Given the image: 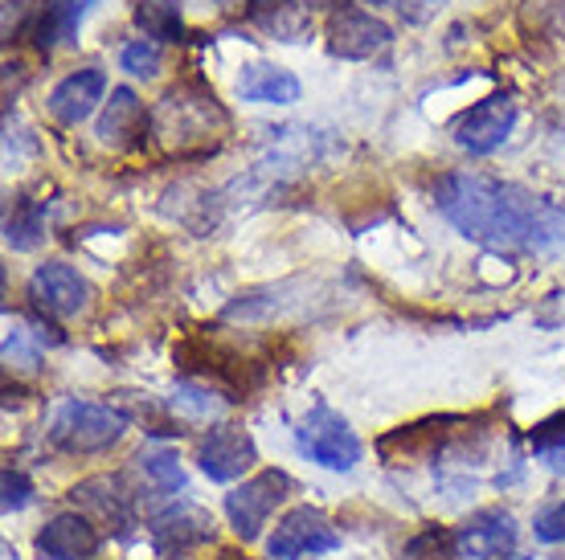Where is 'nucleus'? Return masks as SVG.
<instances>
[{
  "label": "nucleus",
  "mask_w": 565,
  "mask_h": 560,
  "mask_svg": "<svg viewBox=\"0 0 565 560\" xmlns=\"http://www.w3.org/2000/svg\"><path fill=\"white\" fill-rule=\"evenodd\" d=\"M435 205L463 238L492 250H565V209L524 184L495 181L483 172H451L438 184Z\"/></svg>",
  "instance_id": "nucleus-1"
},
{
  "label": "nucleus",
  "mask_w": 565,
  "mask_h": 560,
  "mask_svg": "<svg viewBox=\"0 0 565 560\" xmlns=\"http://www.w3.org/2000/svg\"><path fill=\"white\" fill-rule=\"evenodd\" d=\"M226 131H230L226 107L201 83L172 86L152 111V136L169 152H181V155L193 152V148H217V140Z\"/></svg>",
  "instance_id": "nucleus-2"
},
{
  "label": "nucleus",
  "mask_w": 565,
  "mask_h": 560,
  "mask_svg": "<svg viewBox=\"0 0 565 560\" xmlns=\"http://www.w3.org/2000/svg\"><path fill=\"white\" fill-rule=\"evenodd\" d=\"M128 430V418L111 406H99V401H62L50 421V442L66 454H103L111 450Z\"/></svg>",
  "instance_id": "nucleus-3"
},
{
  "label": "nucleus",
  "mask_w": 565,
  "mask_h": 560,
  "mask_svg": "<svg viewBox=\"0 0 565 560\" xmlns=\"http://www.w3.org/2000/svg\"><path fill=\"white\" fill-rule=\"evenodd\" d=\"M296 491L287 471H258V475L242 478V487L226 495V519L238 540H258L270 516L287 504V495Z\"/></svg>",
  "instance_id": "nucleus-4"
},
{
  "label": "nucleus",
  "mask_w": 565,
  "mask_h": 560,
  "mask_svg": "<svg viewBox=\"0 0 565 560\" xmlns=\"http://www.w3.org/2000/svg\"><path fill=\"white\" fill-rule=\"evenodd\" d=\"M296 446L308 454L311 463L324 471H353L361 463V438L349 430V421L337 409L311 406L296 426Z\"/></svg>",
  "instance_id": "nucleus-5"
},
{
  "label": "nucleus",
  "mask_w": 565,
  "mask_h": 560,
  "mask_svg": "<svg viewBox=\"0 0 565 560\" xmlns=\"http://www.w3.org/2000/svg\"><path fill=\"white\" fill-rule=\"evenodd\" d=\"M340 548L337 528L316 507H291L267 536V560H303Z\"/></svg>",
  "instance_id": "nucleus-6"
},
{
  "label": "nucleus",
  "mask_w": 565,
  "mask_h": 560,
  "mask_svg": "<svg viewBox=\"0 0 565 560\" xmlns=\"http://www.w3.org/2000/svg\"><path fill=\"white\" fill-rule=\"evenodd\" d=\"M148 532H152V545L160 557H184L205 540H213V516L205 507L189 504V499H169L160 511H152Z\"/></svg>",
  "instance_id": "nucleus-7"
},
{
  "label": "nucleus",
  "mask_w": 565,
  "mask_h": 560,
  "mask_svg": "<svg viewBox=\"0 0 565 560\" xmlns=\"http://www.w3.org/2000/svg\"><path fill=\"white\" fill-rule=\"evenodd\" d=\"M512 123H516V103H512V95H488L483 103L467 107V111L455 119L451 136L463 152L488 155L509 140Z\"/></svg>",
  "instance_id": "nucleus-8"
},
{
  "label": "nucleus",
  "mask_w": 565,
  "mask_h": 560,
  "mask_svg": "<svg viewBox=\"0 0 565 560\" xmlns=\"http://www.w3.org/2000/svg\"><path fill=\"white\" fill-rule=\"evenodd\" d=\"M29 303L54 320H74L90 308V282L66 262H45L29 274Z\"/></svg>",
  "instance_id": "nucleus-9"
},
{
  "label": "nucleus",
  "mask_w": 565,
  "mask_h": 560,
  "mask_svg": "<svg viewBox=\"0 0 565 560\" xmlns=\"http://www.w3.org/2000/svg\"><path fill=\"white\" fill-rule=\"evenodd\" d=\"M198 463L213 483H234L258 463L255 438L238 426H213L198 442Z\"/></svg>",
  "instance_id": "nucleus-10"
},
{
  "label": "nucleus",
  "mask_w": 565,
  "mask_h": 560,
  "mask_svg": "<svg viewBox=\"0 0 565 560\" xmlns=\"http://www.w3.org/2000/svg\"><path fill=\"white\" fill-rule=\"evenodd\" d=\"M394 42V29L385 25L382 17L365 13V9H337L328 17V50L337 57H349V62H361V57H373L377 50Z\"/></svg>",
  "instance_id": "nucleus-11"
},
{
  "label": "nucleus",
  "mask_w": 565,
  "mask_h": 560,
  "mask_svg": "<svg viewBox=\"0 0 565 560\" xmlns=\"http://www.w3.org/2000/svg\"><path fill=\"white\" fill-rule=\"evenodd\" d=\"M455 545L463 560H495L516 545V519L504 507H483L455 528Z\"/></svg>",
  "instance_id": "nucleus-12"
},
{
  "label": "nucleus",
  "mask_w": 565,
  "mask_h": 560,
  "mask_svg": "<svg viewBox=\"0 0 565 560\" xmlns=\"http://www.w3.org/2000/svg\"><path fill=\"white\" fill-rule=\"evenodd\" d=\"M33 548L42 560H90L99 552V528L83 511H62L38 532Z\"/></svg>",
  "instance_id": "nucleus-13"
},
{
  "label": "nucleus",
  "mask_w": 565,
  "mask_h": 560,
  "mask_svg": "<svg viewBox=\"0 0 565 560\" xmlns=\"http://www.w3.org/2000/svg\"><path fill=\"white\" fill-rule=\"evenodd\" d=\"M107 95V74L86 66V71L66 74L62 83L50 90V115H54L62 127H78L83 119L95 115V107Z\"/></svg>",
  "instance_id": "nucleus-14"
},
{
  "label": "nucleus",
  "mask_w": 565,
  "mask_h": 560,
  "mask_svg": "<svg viewBox=\"0 0 565 560\" xmlns=\"http://www.w3.org/2000/svg\"><path fill=\"white\" fill-rule=\"evenodd\" d=\"M74 504L83 507V516L99 519L103 528H111V532H128L131 524H136V511H131V495L128 487L119 483V478H86L78 487L71 491Z\"/></svg>",
  "instance_id": "nucleus-15"
},
{
  "label": "nucleus",
  "mask_w": 565,
  "mask_h": 560,
  "mask_svg": "<svg viewBox=\"0 0 565 560\" xmlns=\"http://www.w3.org/2000/svg\"><path fill=\"white\" fill-rule=\"evenodd\" d=\"M148 123H152V115L143 111L140 95H136L131 86H115L111 103L103 107L99 140L107 143V148H136Z\"/></svg>",
  "instance_id": "nucleus-16"
},
{
  "label": "nucleus",
  "mask_w": 565,
  "mask_h": 560,
  "mask_svg": "<svg viewBox=\"0 0 565 560\" xmlns=\"http://www.w3.org/2000/svg\"><path fill=\"white\" fill-rule=\"evenodd\" d=\"M250 25L263 29L275 42H308L311 37V17L303 0H250Z\"/></svg>",
  "instance_id": "nucleus-17"
},
{
  "label": "nucleus",
  "mask_w": 565,
  "mask_h": 560,
  "mask_svg": "<svg viewBox=\"0 0 565 560\" xmlns=\"http://www.w3.org/2000/svg\"><path fill=\"white\" fill-rule=\"evenodd\" d=\"M299 78L282 66H270V62H250L242 66L238 74V95L246 103H275V107H287V103H299Z\"/></svg>",
  "instance_id": "nucleus-18"
},
{
  "label": "nucleus",
  "mask_w": 565,
  "mask_h": 560,
  "mask_svg": "<svg viewBox=\"0 0 565 560\" xmlns=\"http://www.w3.org/2000/svg\"><path fill=\"white\" fill-rule=\"evenodd\" d=\"M95 0H42V17L33 25V37L42 50H54L57 42H71L78 21L90 13Z\"/></svg>",
  "instance_id": "nucleus-19"
},
{
  "label": "nucleus",
  "mask_w": 565,
  "mask_h": 560,
  "mask_svg": "<svg viewBox=\"0 0 565 560\" xmlns=\"http://www.w3.org/2000/svg\"><path fill=\"white\" fill-rule=\"evenodd\" d=\"M131 21H136V29H140L143 37H148V42H156V45L181 42V37H184L181 0H136Z\"/></svg>",
  "instance_id": "nucleus-20"
},
{
  "label": "nucleus",
  "mask_w": 565,
  "mask_h": 560,
  "mask_svg": "<svg viewBox=\"0 0 565 560\" xmlns=\"http://www.w3.org/2000/svg\"><path fill=\"white\" fill-rule=\"evenodd\" d=\"M45 234V217H42V205L38 201H17L9 217H4V241L13 246V250H33Z\"/></svg>",
  "instance_id": "nucleus-21"
},
{
  "label": "nucleus",
  "mask_w": 565,
  "mask_h": 560,
  "mask_svg": "<svg viewBox=\"0 0 565 560\" xmlns=\"http://www.w3.org/2000/svg\"><path fill=\"white\" fill-rule=\"evenodd\" d=\"M529 446L537 450L541 459L553 466V471H565V409L541 418L533 430H529Z\"/></svg>",
  "instance_id": "nucleus-22"
},
{
  "label": "nucleus",
  "mask_w": 565,
  "mask_h": 560,
  "mask_svg": "<svg viewBox=\"0 0 565 560\" xmlns=\"http://www.w3.org/2000/svg\"><path fill=\"white\" fill-rule=\"evenodd\" d=\"M402 560H463L459 545H455V528H423L418 536H411V545L402 548Z\"/></svg>",
  "instance_id": "nucleus-23"
},
{
  "label": "nucleus",
  "mask_w": 565,
  "mask_h": 560,
  "mask_svg": "<svg viewBox=\"0 0 565 560\" xmlns=\"http://www.w3.org/2000/svg\"><path fill=\"white\" fill-rule=\"evenodd\" d=\"M169 409L172 413H184V418H213V413H222V401H217V392H213L210 385L184 380V385L172 389Z\"/></svg>",
  "instance_id": "nucleus-24"
},
{
  "label": "nucleus",
  "mask_w": 565,
  "mask_h": 560,
  "mask_svg": "<svg viewBox=\"0 0 565 560\" xmlns=\"http://www.w3.org/2000/svg\"><path fill=\"white\" fill-rule=\"evenodd\" d=\"M140 466H143V475L152 478L160 491H181L184 487V471H181V463H177V454H172V450H148V454H140Z\"/></svg>",
  "instance_id": "nucleus-25"
},
{
  "label": "nucleus",
  "mask_w": 565,
  "mask_h": 560,
  "mask_svg": "<svg viewBox=\"0 0 565 560\" xmlns=\"http://www.w3.org/2000/svg\"><path fill=\"white\" fill-rule=\"evenodd\" d=\"M119 66H124L128 74H136V78H152V74L160 71V45L148 42V37L128 42L124 45V54H119Z\"/></svg>",
  "instance_id": "nucleus-26"
},
{
  "label": "nucleus",
  "mask_w": 565,
  "mask_h": 560,
  "mask_svg": "<svg viewBox=\"0 0 565 560\" xmlns=\"http://www.w3.org/2000/svg\"><path fill=\"white\" fill-rule=\"evenodd\" d=\"M29 499H33V483L25 478V471L9 466V471H4V516H13V511L29 507Z\"/></svg>",
  "instance_id": "nucleus-27"
},
{
  "label": "nucleus",
  "mask_w": 565,
  "mask_h": 560,
  "mask_svg": "<svg viewBox=\"0 0 565 560\" xmlns=\"http://www.w3.org/2000/svg\"><path fill=\"white\" fill-rule=\"evenodd\" d=\"M537 540H545V545H562L565 540V504H553L550 511H541Z\"/></svg>",
  "instance_id": "nucleus-28"
},
{
  "label": "nucleus",
  "mask_w": 565,
  "mask_h": 560,
  "mask_svg": "<svg viewBox=\"0 0 565 560\" xmlns=\"http://www.w3.org/2000/svg\"><path fill=\"white\" fill-rule=\"evenodd\" d=\"M213 4H250V0H213Z\"/></svg>",
  "instance_id": "nucleus-29"
},
{
  "label": "nucleus",
  "mask_w": 565,
  "mask_h": 560,
  "mask_svg": "<svg viewBox=\"0 0 565 560\" xmlns=\"http://www.w3.org/2000/svg\"><path fill=\"white\" fill-rule=\"evenodd\" d=\"M509 560H529V557H509Z\"/></svg>",
  "instance_id": "nucleus-30"
}]
</instances>
